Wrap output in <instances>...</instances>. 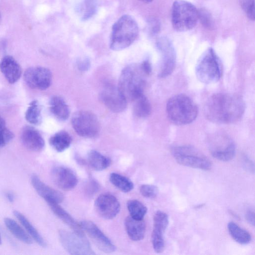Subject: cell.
Segmentation results:
<instances>
[{"mask_svg": "<svg viewBox=\"0 0 255 255\" xmlns=\"http://www.w3.org/2000/svg\"><path fill=\"white\" fill-rule=\"evenodd\" d=\"M246 109L245 103L240 96L227 93H217L210 96L204 108L206 118L220 124H230L239 121Z\"/></svg>", "mask_w": 255, "mask_h": 255, "instance_id": "1", "label": "cell"}, {"mask_svg": "<svg viewBox=\"0 0 255 255\" xmlns=\"http://www.w3.org/2000/svg\"><path fill=\"white\" fill-rule=\"evenodd\" d=\"M166 111L170 121L178 126L191 123L196 119L198 113L195 102L183 94L175 95L168 100Z\"/></svg>", "mask_w": 255, "mask_h": 255, "instance_id": "2", "label": "cell"}, {"mask_svg": "<svg viewBox=\"0 0 255 255\" xmlns=\"http://www.w3.org/2000/svg\"><path fill=\"white\" fill-rule=\"evenodd\" d=\"M140 64H130L122 70L118 88L127 101H133L143 95L145 77Z\"/></svg>", "mask_w": 255, "mask_h": 255, "instance_id": "3", "label": "cell"}, {"mask_svg": "<svg viewBox=\"0 0 255 255\" xmlns=\"http://www.w3.org/2000/svg\"><path fill=\"white\" fill-rule=\"evenodd\" d=\"M138 27L130 15L121 16L113 24L110 37V46L115 51L123 50L131 45L137 38Z\"/></svg>", "mask_w": 255, "mask_h": 255, "instance_id": "4", "label": "cell"}, {"mask_svg": "<svg viewBox=\"0 0 255 255\" xmlns=\"http://www.w3.org/2000/svg\"><path fill=\"white\" fill-rule=\"evenodd\" d=\"M198 10L191 2L176 0L172 6L171 21L173 28L177 31H186L193 28L199 20Z\"/></svg>", "mask_w": 255, "mask_h": 255, "instance_id": "5", "label": "cell"}, {"mask_svg": "<svg viewBox=\"0 0 255 255\" xmlns=\"http://www.w3.org/2000/svg\"><path fill=\"white\" fill-rule=\"evenodd\" d=\"M196 75L202 83L211 84L218 82L222 74L220 58L214 50L209 48L199 58L196 66Z\"/></svg>", "mask_w": 255, "mask_h": 255, "instance_id": "6", "label": "cell"}, {"mask_svg": "<svg viewBox=\"0 0 255 255\" xmlns=\"http://www.w3.org/2000/svg\"><path fill=\"white\" fill-rule=\"evenodd\" d=\"M172 153L176 162L182 165L204 170L211 168V161L192 146L174 147Z\"/></svg>", "mask_w": 255, "mask_h": 255, "instance_id": "7", "label": "cell"}, {"mask_svg": "<svg viewBox=\"0 0 255 255\" xmlns=\"http://www.w3.org/2000/svg\"><path fill=\"white\" fill-rule=\"evenodd\" d=\"M71 124L77 134L86 138L95 137L100 130L98 118L89 111L80 110L75 112L72 116Z\"/></svg>", "mask_w": 255, "mask_h": 255, "instance_id": "8", "label": "cell"}, {"mask_svg": "<svg viewBox=\"0 0 255 255\" xmlns=\"http://www.w3.org/2000/svg\"><path fill=\"white\" fill-rule=\"evenodd\" d=\"M59 237L63 247L71 255L95 254L84 234L61 230L59 231Z\"/></svg>", "mask_w": 255, "mask_h": 255, "instance_id": "9", "label": "cell"}, {"mask_svg": "<svg viewBox=\"0 0 255 255\" xmlns=\"http://www.w3.org/2000/svg\"><path fill=\"white\" fill-rule=\"evenodd\" d=\"M210 149L212 156L222 161L232 160L236 154L235 143L224 133H216L211 137Z\"/></svg>", "mask_w": 255, "mask_h": 255, "instance_id": "10", "label": "cell"}, {"mask_svg": "<svg viewBox=\"0 0 255 255\" xmlns=\"http://www.w3.org/2000/svg\"><path fill=\"white\" fill-rule=\"evenodd\" d=\"M161 54L158 77L165 78L174 71L176 65V53L171 41L166 37L159 38L156 42Z\"/></svg>", "mask_w": 255, "mask_h": 255, "instance_id": "11", "label": "cell"}, {"mask_svg": "<svg viewBox=\"0 0 255 255\" xmlns=\"http://www.w3.org/2000/svg\"><path fill=\"white\" fill-rule=\"evenodd\" d=\"M52 76L50 70L41 66L27 68L24 73V80L31 89L45 90L51 85Z\"/></svg>", "mask_w": 255, "mask_h": 255, "instance_id": "12", "label": "cell"}, {"mask_svg": "<svg viewBox=\"0 0 255 255\" xmlns=\"http://www.w3.org/2000/svg\"><path fill=\"white\" fill-rule=\"evenodd\" d=\"M100 98L104 105L114 113L125 111L128 101L121 93L118 87L107 85L102 90Z\"/></svg>", "mask_w": 255, "mask_h": 255, "instance_id": "13", "label": "cell"}, {"mask_svg": "<svg viewBox=\"0 0 255 255\" xmlns=\"http://www.w3.org/2000/svg\"><path fill=\"white\" fill-rule=\"evenodd\" d=\"M80 224L83 231L86 232L101 251L106 253L115 251L116 247L115 245L94 223L84 220Z\"/></svg>", "mask_w": 255, "mask_h": 255, "instance_id": "14", "label": "cell"}, {"mask_svg": "<svg viewBox=\"0 0 255 255\" xmlns=\"http://www.w3.org/2000/svg\"><path fill=\"white\" fill-rule=\"evenodd\" d=\"M95 207L101 217L110 220L114 218L119 214L121 206L115 196L110 193H103L96 199Z\"/></svg>", "mask_w": 255, "mask_h": 255, "instance_id": "15", "label": "cell"}, {"mask_svg": "<svg viewBox=\"0 0 255 255\" xmlns=\"http://www.w3.org/2000/svg\"><path fill=\"white\" fill-rule=\"evenodd\" d=\"M168 216L164 212L157 211L153 217V228L151 234L153 248L157 253H162L165 247L163 233L168 224Z\"/></svg>", "mask_w": 255, "mask_h": 255, "instance_id": "16", "label": "cell"}, {"mask_svg": "<svg viewBox=\"0 0 255 255\" xmlns=\"http://www.w3.org/2000/svg\"><path fill=\"white\" fill-rule=\"evenodd\" d=\"M52 179L56 186L63 190H70L77 185L78 179L74 171L63 166L54 167L51 171Z\"/></svg>", "mask_w": 255, "mask_h": 255, "instance_id": "17", "label": "cell"}, {"mask_svg": "<svg viewBox=\"0 0 255 255\" xmlns=\"http://www.w3.org/2000/svg\"><path fill=\"white\" fill-rule=\"evenodd\" d=\"M31 183L38 194L47 203H60L64 200L62 193L44 183L36 174L31 177Z\"/></svg>", "mask_w": 255, "mask_h": 255, "instance_id": "18", "label": "cell"}, {"mask_svg": "<svg viewBox=\"0 0 255 255\" xmlns=\"http://www.w3.org/2000/svg\"><path fill=\"white\" fill-rule=\"evenodd\" d=\"M21 140L28 150L39 152L44 147L45 142L40 132L33 127H25L21 133Z\"/></svg>", "mask_w": 255, "mask_h": 255, "instance_id": "19", "label": "cell"}, {"mask_svg": "<svg viewBox=\"0 0 255 255\" xmlns=\"http://www.w3.org/2000/svg\"><path fill=\"white\" fill-rule=\"evenodd\" d=\"M0 70L10 84H14L20 78L22 69L19 64L12 56H4L0 62Z\"/></svg>", "mask_w": 255, "mask_h": 255, "instance_id": "20", "label": "cell"}, {"mask_svg": "<svg viewBox=\"0 0 255 255\" xmlns=\"http://www.w3.org/2000/svg\"><path fill=\"white\" fill-rule=\"evenodd\" d=\"M125 226L129 238L132 241H138L144 237L146 226L143 220H136L130 216L127 217L125 220Z\"/></svg>", "mask_w": 255, "mask_h": 255, "instance_id": "21", "label": "cell"}, {"mask_svg": "<svg viewBox=\"0 0 255 255\" xmlns=\"http://www.w3.org/2000/svg\"><path fill=\"white\" fill-rule=\"evenodd\" d=\"M51 113L58 120L65 121L70 115V109L64 100L61 97L54 96L49 101Z\"/></svg>", "mask_w": 255, "mask_h": 255, "instance_id": "22", "label": "cell"}, {"mask_svg": "<svg viewBox=\"0 0 255 255\" xmlns=\"http://www.w3.org/2000/svg\"><path fill=\"white\" fill-rule=\"evenodd\" d=\"M47 204L54 214L69 226L73 231L84 234L80 223L79 224L67 211L62 208L59 203L49 202Z\"/></svg>", "mask_w": 255, "mask_h": 255, "instance_id": "23", "label": "cell"}, {"mask_svg": "<svg viewBox=\"0 0 255 255\" xmlns=\"http://www.w3.org/2000/svg\"><path fill=\"white\" fill-rule=\"evenodd\" d=\"M13 214L25 229L26 232L29 234L30 237L32 238L37 244L42 247L46 246V243L44 239L25 216L16 210L13 211Z\"/></svg>", "mask_w": 255, "mask_h": 255, "instance_id": "24", "label": "cell"}, {"mask_svg": "<svg viewBox=\"0 0 255 255\" xmlns=\"http://www.w3.org/2000/svg\"><path fill=\"white\" fill-rule=\"evenodd\" d=\"M72 141L71 135L66 131H58L50 137V145L57 152H62L67 149Z\"/></svg>", "mask_w": 255, "mask_h": 255, "instance_id": "25", "label": "cell"}, {"mask_svg": "<svg viewBox=\"0 0 255 255\" xmlns=\"http://www.w3.org/2000/svg\"><path fill=\"white\" fill-rule=\"evenodd\" d=\"M4 223L9 232L18 240L27 245L32 243V238L14 220L5 218Z\"/></svg>", "mask_w": 255, "mask_h": 255, "instance_id": "26", "label": "cell"}, {"mask_svg": "<svg viewBox=\"0 0 255 255\" xmlns=\"http://www.w3.org/2000/svg\"><path fill=\"white\" fill-rule=\"evenodd\" d=\"M88 162L90 166L96 171H102L107 168L111 163V159L99 152L92 150L87 155Z\"/></svg>", "mask_w": 255, "mask_h": 255, "instance_id": "27", "label": "cell"}, {"mask_svg": "<svg viewBox=\"0 0 255 255\" xmlns=\"http://www.w3.org/2000/svg\"><path fill=\"white\" fill-rule=\"evenodd\" d=\"M133 102V113L136 117L145 118L149 116L151 112V104L144 94Z\"/></svg>", "mask_w": 255, "mask_h": 255, "instance_id": "28", "label": "cell"}, {"mask_svg": "<svg viewBox=\"0 0 255 255\" xmlns=\"http://www.w3.org/2000/svg\"><path fill=\"white\" fill-rule=\"evenodd\" d=\"M228 229L232 238L239 244L247 245L252 240L250 234L234 222H230L228 223Z\"/></svg>", "mask_w": 255, "mask_h": 255, "instance_id": "29", "label": "cell"}, {"mask_svg": "<svg viewBox=\"0 0 255 255\" xmlns=\"http://www.w3.org/2000/svg\"><path fill=\"white\" fill-rule=\"evenodd\" d=\"M25 118L30 124L38 125L42 121L41 108L36 100L31 101L25 112Z\"/></svg>", "mask_w": 255, "mask_h": 255, "instance_id": "30", "label": "cell"}, {"mask_svg": "<svg viewBox=\"0 0 255 255\" xmlns=\"http://www.w3.org/2000/svg\"><path fill=\"white\" fill-rule=\"evenodd\" d=\"M109 179L112 184L123 192H129L134 187L133 182L129 179L119 173H112Z\"/></svg>", "mask_w": 255, "mask_h": 255, "instance_id": "31", "label": "cell"}, {"mask_svg": "<svg viewBox=\"0 0 255 255\" xmlns=\"http://www.w3.org/2000/svg\"><path fill=\"white\" fill-rule=\"evenodd\" d=\"M127 208L130 216L133 219L143 220L147 212V208L137 200H130L127 203Z\"/></svg>", "mask_w": 255, "mask_h": 255, "instance_id": "32", "label": "cell"}, {"mask_svg": "<svg viewBox=\"0 0 255 255\" xmlns=\"http://www.w3.org/2000/svg\"><path fill=\"white\" fill-rule=\"evenodd\" d=\"M97 5L96 0H84L80 7L81 19L86 20L92 17L96 12Z\"/></svg>", "mask_w": 255, "mask_h": 255, "instance_id": "33", "label": "cell"}, {"mask_svg": "<svg viewBox=\"0 0 255 255\" xmlns=\"http://www.w3.org/2000/svg\"><path fill=\"white\" fill-rule=\"evenodd\" d=\"M240 5L251 20H255V0H239Z\"/></svg>", "mask_w": 255, "mask_h": 255, "instance_id": "34", "label": "cell"}, {"mask_svg": "<svg viewBox=\"0 0 255 255\" xmlns=\"http://www.w3.org/2000/svg\"><path fill=\"white\" fill-rule=\"evenodd\" d=\"M139 191L142 196L145 198L153 199L157 196L158 190L154 185L143 184L140 187Z\"/></svg>", "mask_w": 255, "mask_h": 255, "instance_id": "35", "label": "cell"}, {"mask_svg": "<svg viewBox=\"0 0 255 255\" xmlns=\"http://www.w3.org/2000/svg\"><path fill=\"white\" fill-rule=\"evenodd\" d=\"M198 18L202 24L207 28H211L213 26V22L211 15L205 9L198 10Z\"/></svg>", "mask_w": 255, "mask_h": 255, "instance_id": "36", "label": "cell"}, {"mask_svg": "<svg viewBox=\"0 0 255 255\" xmlns=\"http://www.w3.org/2000/svg\"><path fill=\"white\" fill-rule=\"evenodd\" d=\"M13 137V133L6 127L0 128V148L8 143Z\"/></svg>", "mask_w": 255, "mask_h": 255, "instance_id": "37", "label": "cell"}, {"mask_svg": "<svg viewBox=\"0 0 255 255\" xmlns=\"http://www.w3.org/2000/svg\"><path fill=\"white\" fill-rule=\"evenodd\" d=\"M148 29L149 33L151 35L157 34L160 29L159 21L155 18H151L148 22Z\"/></svg>", "mask_w": 255, "mask_h": 255, "instance_id": "38", "label": "cell"}, {"mask_svg": "<svg viewBox=\"0 0 255 255\" xmlns=\"http://www.w3.org/2000/svg\"><path fill=\"white\" fill-rule=\"evenodd\" d=\"M86 188L89 194H93L98 190L99 185L95 181L92 180L88 182Z\"/></svg>", "mask_w": 255, "mask_h": 255, "instance_id": "39", "label": "cell"}, {"mask_svg": "<svg viewBox=\"0 0 255 255\" xmlns=\"http://www.w3.org/2000/svg\"><path fill=\"white\" fill-rule=\"evenodd\" d=\"M140 67L147 76L150 75L152 71L151 65L150 61L148 60H145L141 64H140Z\"/></svg>", "mask_w": 255, "mask_h": 255, "instance_id": "40", "label": "cell"}, {"mask_svg": "<svg viewBox=\"0 0 255 255\" xmlns=\"http://www.w3.org/2000/svg\"><path fill=\"white\" fill-rule=\"evenodd\" d=\"M78 68L80 71H86L87 70L90 66V62L87 59H80L78 61Z\"/></svg>", "mask_w": 255, "mask_h": 255, "instance_id": "41", "label": "cell"}, {"mask_svg": "<svg viewBox=\"0 0 255 255\" xmlns=\"http://www.w3.org/2000/svg\"><path fill=\"white\" fill-rule=\"evenodd\" d=\"M243 161V164L247 170L250 172H254V164L252 160L245 157L244 158Z\"/></svg>", "mask_w": 255, "mask_h": 255, "instance_id": "42", "label": "cell"}, {"mask_svg": "<svg viewBox=\"0 0 255 255\" xmlns=\"http://www.w3.org/2000/svg\"><path fill=\"white\" fill-rule=\"evenodd\" d=\"M245 218L247 222L251 225H255V213L252 210H248L245 214Z\"/></svg>", "mask_w": 255, "mask_h": 255, "instance_id": "43", "label": "cell"}, {"mask_svg": "<svg viewBox=\"0 0 255 255\" xmlns=\"http://www.w3.org/2000/svg\"><path fill=\"white\" fill-rule=\"evenodd\" d=\"M5 197L6 199L10 202H13L14 200L15 196L13 193L11 192H7L5 193Z\"/></svg>", "mask_w": 255, "mask_h": 255, "instance_id": "44", "label": "cell"}, {"mask_svg": "<svg viewBox=\"0 0 255 255\" xmlns=\"http://www.w3.org/2000/svg\"><path fill=\"white\" fill-rule=\"evenodd\" d=\"M6 128V125L4 119L0 116V128Z\"/></svg>", "mask_w": 255, "mask_h": 255, "instance_id": "45", "label": "cell"}, {"mask_svg": "<svg viewBox=\"0 0 255 255\" xmlns=\"http://www.w3.org/2000/svg\"><path fill=\"white\" fill-rule=\"evenodd\" d=\"M144 3H148L152 1L153 0H139Z\"/></svg>", "mask_w": 255, "mask_h": 255, "instance_id": "46", "label": "cell"}, {"mask_svg": "<svg viewBox=\"0 0 255 255\" xmlns=\"http://www.w3.org/2000/svg\"><path fill=\"white\" fill-rule=\"evenodd\" d=\"M1 243H2V240H1V236L0 235V245L1 244Z\"/></svg>", "mask_w": 255, "mask_h": 255, "instance_id": "47", "label": "cell"}, {"mask_svg": "<svg viewBox=\"0 0 255 255\" xmlns=\"http://www.w3.org/2000/svg\"></svg>", "mask_w": 255, "mask_h": 255, "instance_id": "48", "label": "cell"}]
</instances>
